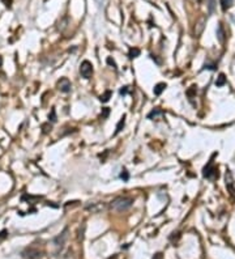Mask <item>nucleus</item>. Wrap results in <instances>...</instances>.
<instances>
[{"mask_svg": "<svg viewBox=\"0 0 235 259\" xmlns=\"http://www.w3.org/2000/svg\"><path fill=\"white\" fill-rule=\"evenodd\" d=\"M165 114V111L162 110V109H159V107H156V109H153V110L150 111L149 114H148V118H149V119H156L157 117H159V115H163Z\"/></svg>", "mask_w": 235, "mask_h": 259, "instance_id": "5", "label": "nucleus"}, {"mask_svg": "<svg viewBox=\"0 0 235 259\" xmlns=\"http://www.w3.org/2000/svg\"><path fill=\"white\" fill-rule=\"evenodd\" d=\"M108 113H110L108 107H105V109H103V114L101 115V117H102V118H106V117H107V115H108Z\"/></svg>", "mask_w": 235, "mask_h": 259, "instance_id": "17", "label": "nucleus"}, {"mask_svg": "<svg viewBox=\"0 0 235 259\" xmlns=\"http://www.w3.org/2000/svg\"><path fill=\"white\" fill-rule=\"evenodd\" d=\"M120 178H122L124 182H127L128 179H129V174H128V171L125 170V169H123L122 173H120Z\"/></svg>", "mask_w": 235, "mask_h": 259, "instance_id": "13", "label": "nucleus"}, {"mask_svg": "<svg viewBox=\"0 0 235 259\" xmlns=\"http://www.w3.org/2000/svg\"><path fill=\"white\" fill-rule=\"evenodd\" d=\"M107 63L110 64V66H112V68H116V64H115V62H114L111 58H107Z\"/></svg>", "mask_w": 235, "mask_h": 259, "instance_id": "16", "label": "nucleus"}, {"mask_svg": "<svg viewBox=\"0 0 235 259\" xmlns=\"http://www.w3.org/2000/svg\"><path fill=\"white\" fill-rule=\"evenodd\" d=\"M111 94H112V92H111V90H106V92H105V94H102V96L99 97V100L102 101V102H107V101L110 100Z\"/></svg>", "mask_w": 235, "mask_h": 259, "instance_id": "11", "label": "nucleus"}, {"mask_svg": "<svg viewBox=\"0 0 235 259\" xmlns=\"http://www.w3.org/2000/svg\"><path fill=\"white\" fill-rule=\"evenodd\" d=\"M166 86H167V85H166L165 83H158L156 86H154V89H153L154 94H156V96H159V94H161L162 92H163L165 89H166Z\"/></svg>", "mask_w": 235, "mask_h": 259, "instance_id": "6", "label": "nucleus"}, {"mask_svg": "<svg viewBox=\"0 0 235 259\" xmlns=\"http://www.w3.org/2000/svg\"><path fill=\"white\" fill-rule=\"evenodd\" d=\"M110 259H116V256H114V258H110Z\"/></svg>", "mask_w": 235, "mask_h": 259, "instance_id": "22", "label": "nucleus"}, {"mask_svg": "<svg viewBox=\"0 0 235 259\" xmlns=\"http://www.w3.org/2000/svg\"><path fill=\"white\" fill-rule=\"evenodd\" d=\"M5 234H7V230H3V232H1V233H0V238H1V237H4V236H5Z\"/></svg>", "mask_w": 235, "mask_h": 259, "instance_id": "20", "label": "nucleus"}, {"mask_svg": "<svg viewBox=\"0 0 235 259\" xmlns=\"http://www.w3.org/2000/svg\"><path fill=\"white\" fill-rule=\"evenodd\" d=\"M1 66H3V58L0 56V67H1Z\"/></svg>", "mask_w": 235, "mask_h": 259, "instance_id": "21", "label": "nucleus"}, {"mask_svg": "<svg viewBox=\"0 0 235 259\" xmlns=\"http://www.w3.org/2000/svg\"><path fill=\"white\" fill-rule=\"evenodd\" d=\"M213 5H214V0H210V4H209V9H210V12H213Z\"/></svg>", "mask_w": 235, "mask_h": 259, "instance_id": "19", "label": "nucleus"}, {"mask_svg": "<svg viewBox=\"0 0 235 259\" xmlns=\"http://www.w3.org/2000/svg\"><path fill=\"white\" fill-rule=\"evenodd\" d=\"M132 204H133V198L119 196L111 202V209H114L116 212H123V211H127Z\"/></svg>", "mask_w": 235, "mask_h": 259, "instance_id": "1", "label": "nucleus"}, {"mask_svg": "<svg viewBox=\"0 0 235 259\" xmlns=\"http://www.w3.org/2000/svg\"><path fill=\"white\" fill-rule=\"evenodd\" d=\"M127 93H128V86H124V88L120 89V94H123V96H124V94H127Z\"/></svg>", "mask_w": 235, "mask_h": 259, "instance_id": "18", "label": "nucleus"}, {"mask_svg": "<svg viewBox=\"0 0 235 259\" xmlns=\"http://www.w3.org/2000/svg\"><path fill=\"white\" fill-rule=\"evenodd\" d=\"M58 89H59L62 93H69L72 90V84L67 77H63L58 81Z\"/></svg>", "mask_w": 235, "mask_h": 259, "instance_id": "4", "label": "nucleus"}, {"mask_svg": "<svg viewBox=\"0 0 235 259\" xmlns=\"http://www.w3.org/2000/svg\"><path fill=\"white\" fill-rule=\"evenodd\" d=\"M48 118H51V122H56V115H55V110H54V109L51 110V117H48Z\"/></svg>", "mask_w": 235, "mask_h": 259, "instance_id": "15", "label": "nucleus"}, {"mask_svg": "<svg viewBox=\"0 0 235 259\" xmlns=\"http://www.w3.org/2000/svg\"><path fill=\"white\" fill-rule=\"evenodd\" d=\"M217 38L219 42H223V38H225V33H223V26L222 24H219L217 28Z\"/></svg>", "mask_w": 235, "mask_h": 259, "instance_id": "7", "label": "nucleus"}, {"mask_svg": "<svg viewBox=\"0 0 235 259\" xmlns=\"http://www.w3.org/2000/svg\"><path fill=\"white\" fill-rule=\"evenodd\" d=\"M124 124H125V115H123L122 117V119L119 120V123H118V126H116V130H115V135H118L120 131L123 130V127H124Z\"/></svg>", "mask_w": 235, "mask_h": 259, "instance_id": "9", "label": "nucleus"}, {"mask_svg": "<svg viewBox=\"0 0 235 259\" xmlns=\"http://www.w3.org/2000/svg\"><path fill=\"white\" fill-rule=\"evenodd\" d=\"M202 175H204L205 178H208V179H213L215 175L218 177L217 169L213 166V161H212V160H210L209 164H208V165L204 168V170H202Z\"/></svg>", "mask_w": 235, "mask_h": 259, "instance_id": "3", "label": "nucleus"}, {"mask_svg": "<svg viewBox=\"0 0 235 259\" xmlns=\"http://www.w3.org/2000/svg\"><path fill=\"white\" fill-rule=\"evenodd\" d=\"M225 84H226V77H225L223 73H221L219 76L217 77V80H215V85H217V86H223Z\"/></svg>", "mask_w": 235, "mask_h": 259, "instance_id": "10", "label": "nucleus"}, {"mask_svg": "<svg viewBox=\"0 0 235 259\" xmlns=\"http://www.w3.org/2000/svg\"><path fill=\"white\" fill-rule=\"evenodd\" d=\"M234 4V0H221V7L222 11H227L229 8H231Z\"/></svg>", "mask_w": 235, "mask_h": 259, "instance_id": "8", "label": "nucleus"}, {"mask_svg": "<svg viewBox=\"0 0 235 259\" xmlns=\"http://www.w3.org/2000/svg\"><path fill=\"white\" fill-rule=\"evenodd\" d=\"M140 55V50L139 48H131L129 50V58H137Z\"/></svg>", "mask_w": 235, "mask_h": 259, "instance_id": "12", "label": "nucleus"}, {"mask_svg": "<svg viewBox=\"0 0 235 259\" xmlns=\"http://www.w3.org/2000/svg\"><path fill=\"white\" fill-rule=\"evenodd\" d=\"M80 75H81L84 79H90L91 75H93V66L91 63L88 62V60H84L80 66Z\"/></svg>", "mask_w": 235, "mask_h": 259, "instance_id": "2", "label": "nucleus"}, {"mask_svg": "<svg viewBox=\"0 0 235 259\" xmlns=\"http://www.w3.org/2000/svg\"><path fill=\"white\" fill-rule=\"evenodd\" d=\"M204 69H215V64H210V63H205L204 64V67H202Z\"/></svg>", "mask_w": 235, "mask_h": 259, "instance_id": "14", "label": "nucleus"}]
</instances>
